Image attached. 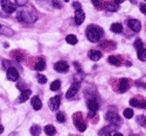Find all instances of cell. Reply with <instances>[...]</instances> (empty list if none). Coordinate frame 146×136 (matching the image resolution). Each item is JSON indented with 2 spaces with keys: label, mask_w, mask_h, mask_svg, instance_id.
<instances>
[{
  "label": "cell",
  "mask_w": 146,
  "mask_h": 136,
  "mask_svg": "<svg viewBox=\"0 0 146 136\" xmlns=\"http://www.w3.org/2000/svg\"><path fill=\"white\" fill-rule=\"evenodd\" d=\"M86 20V14H84V12L81 9H76L75 11V23L77 26H81V24L84 22Z\"/></svg>",
  "instance_id": "7c38bea8"
},
{
  "label": "cell",
  "mask_w": 146,
  "mask_h": 136,
  "mask_svg": "<svg viewBox=\"0 0 146 136\" xmlns=\"http://www.w3.org/2000/svg\"><path fill=\"white\" fill-rule=\"evenodd\" d=\"M60 87H61V81H60L58 79L54 80V81L50 84V90H52V91H58Z\"/></svg>",
  "instance_id": "484cf974"
},
{
  "label": "cell",
  "mask_w": 146,
  "mask_h": 136,
  "mask_svg": "<svg viewBox=\"0 0 146 136\" xmlns=\"http://www.w3.org/2000/svg\"><path fill=\"white\" fill-rule=\"evenodd\" d=\"M112 43H113L112 41H105V42H103L101 44V47L104 48V49H106V50H108V49H110V50H111V49H115L113 47H110V44H112Z\"/></svg>",
  "instance_id": "1f68e13d"
},
{
  "label": "cell",
  "mask_w": 146,
  "mask_h": 136,
  "mask_svg": "<svg viewBox=\"0 0 146 136\" xmlns=\"http://www.w3.org/2000/svg\"><path fill=\"white\" fill-rule=\"evenodd\" d=\"M124 116H125L126 119H131V118L133 116V110L130 109V108L125 109V110H124Z\"/></svg>",
  "instance_id": "836d02e7"
},
{
  "label": "cell",
  "mask_w": 146,
  "mask_h": 136,
  "mask_svg": "<svg viewBox=\"0 0 146 136\" xmlns=\"http://www.w3.org/2000/svg\"><path fill=\"white\" fill-rule=\"evenodd\" d=\"M119 92L120 93H125L129 89H130V81H129V79H126V78H121L120 80H119Z\"/></svg>",
  "instance_id": "5bb4252c"
},
{
  "label": "cell",
  "mask_w": 146,
  "mask_h": 136,
  "mask_svg": "<svg viewBox=\"0 0 146 136\" xmlns=\"http://www.w3.org/2000/svg\"><path fill=\"white\" fill-rule=\"evenodd\" d=\"M54 69L57 72H60V73H64V72H67L69 70V65H68L67 62H64V60H58V62H56V63H55Z\"/></svg>",
  "instance_id": "30bf717a"
},
{
  "label": "cell",
  "mask_w": 146,
  "mask_h": 136,
  "mask_svg": "<svg viewBox=\"0 0 146 136\" xmlns=\"http://www.w3.org/2000/svg\"><path fill=\"white\" fill-rule=\"evenodd\" d=\"M41 133V127L39 125H33L31 128V134L32 135H40Z\"/></svg>",
  "instance_id": "4316f807"
},
{
  "label": "cell",
  "mask_w": 146,
  "mask_h": 136,
  "mask_svg": "<svg viewBox=\"0 0 146 136\" xmlns=\"http://www.w3.org/2000/svg\"><path fill=\"white\" fill-rule=\"evenodd\" d=\"M8 47H9L8 43H4V48H8Z\"/></svg>",
  "instance_id": "f6af8a7d"
},
{
  "label": "cell",
  "mask_w": 146,
  "mask_h": 136,
  "mask_svg": "<svg viewBox=\"0 0 146 136\" xmlns=\"http://www.w3.org/2000/svg\"><path fill=\"white\" fill-rule=\"evenodd\" d=\"M0 35H5V36H9L11 37V36L14 35V30L4 26V24H0Z\"/></svg>",
  "instance_id": "9a60e30c"
},
{
  "label": "cell",
  "mask_w": 146,
  "mask_h": 136,
  "mask_svg": "<svg viewBox=\"0 0 146 136\" xmlns=\"http://www.w3.org/2000/svg\"><path fill=\"white\" fill-rule=\"evenodd\" d=\"M28 3V0H15V4L18 5V6H25L26 4Z\"/></svg>",
  "instance_id": "8d00e7d4"
},
{
  "label": "cell",
  "mask_w": 146,
  "mask_h": 136,
  "mask_svg": "<svg viewBox=\"0 0 146 136\" xmlns=\"http://www.w3.org/2000/svg\"><path fill=\"white\" fill-rule=\"evenodd\" d=\"M74 123H75L76 128H77L80 131H84V130L87 129V125L84 123L81 113H75V114H74Z\"/></svg>",
  "instance_id": "277c9868"
},
{
  "label": "cell",
  "mask_w": 146,
  "mask_h": 136,
  "mask_svg": "<svg viewBox=\"0 0 146 136\" xmlns=\"http://www.w3.org/2000/svg\"><path fill=\"white\" fill-rule=\"evenodd\" d=\"M145 1H146V0H145Z\"/></svg>",
  "instance_id": "7dc6e473"
},
{
  "label": "cell",
  "mask_w": 146,
  "mask_h": 136,
  "mask_svg": "<svg viewBox=\"0 0 146 136\" xmlns=\"http://www.w3.org/2000/svg\"><path fill=\"white\" fill-rule=\"evenodd\" d=\"M91 1H92L94 6H95L97 9H102L103 6H105V5L103 4V0H91Z\"/></svg>",
  "instance_id": "f1b7e54d"
},
{
  "label": "cell",
  "mask_w": 146,
  "mask_h": 136,
  "mask_svg": "<svg viewBox=\"0 0 146 136\" xmlns=\"http://www.w3.org/2000/svg\"><path fill=\"white\" fill-rule=\"evenodd\" d=\"M106 120L111 123L112 126L117 127V126H120L121 125V120H120V116L116 113V112H108L106 113Z\"/></svg>",
  "instance_id": "3957f363"
},
{
  "label": "cell",
  "mask_w": 146,
  "mask_h": 136,
  "mask_svg": "<svg viewBox=\"0 0 146 136\" xmlns=\"http://www.w3.org/2000/svg\"><path fill=\"white\" fill-rule=\"evenodd\" d=\"M74 8H75V11H76V9H81L82 6H81V4H78V3H74Z\"/></svg>",
  "instance_id": "ab89813d"
},
{
  "label": "cell",
  "mask_w": 146,
  "mask_h": 136,
  "mask_svg": "<svg viewBox=\"0 0 146 136\" xmlns=\"http://www.w3.org/2000/svg\"><path fill=\"white\" fill-rule=\"evenodd\" d=\"M11 54H12V56H13V58L15 59V62H18V63H20V62L23 60V54H21L20 51H18V50L15 51L14 50V51H12Z\"/></svg>",
  "instance_id": "d6986e66"
},
{
  "label": "cell",
  "mask_w": 146,
  "mask_h": 136,
  "mask_svg": "<svg viewBox=\"0 0 146 136\" xmlns=\"http://www.w3.org/2000/svg\"><path fill=\"white\" fill-rule=\"evenodd\" d=\"M80 87H81V80H75L74 84H72L70 87H69V90H68L66 97H67L68 99H71L72 97H75V94L78 92Z\"/></svg>",
  "instance_id": "5b68a950"
},
{
  "label": "cell",
  "mask_w": 146,
  "mask_h": 136,
  "mask_svg": "<svg viewBox=\"0 0 146 136\" xmlns=\"http://www.w3.org/2000/svg\"><path fill=\"white\" fill-rule=\"evenodd\" d=\"M32 106H33V108H34L35 110H40V109H41L42 102H41L40 98H39L38 95H35V97L32 98Z\"/></svg>",
  "instance_id": "e0dca14e"
},
{
  "label": "cell",
  "mask_w": 146,
  "mask_h": 136,
  "mask_svg": "<svg viewBox=\"0 0 146 136\" xmlns=\"http://www.w3.org/2000/svg\"><path fill=\"white\" fill-rule=\"evenodd\" d=\"M44 133L47 135H54V134H56V129L53 125H47L44 127Z\"/></svg>",
  "instance_id": "603a6c76"
},
{
  "label": "cell",
  "mask_w": 146,
  "mask_h": 136,
  "mask_svg": "<svg viewBox=\"0 0 146 136\" xmlns=\"http://www.w3.org/2000/svg\"><path fill=\"white\" fill-rule=\"evenodd\" d=\"M88 56H89V58L92 59V60H98V59L102 58V54H101V51H98V50H90V51L88 53Z\"/></svg>",
  "instance_id": "ac0fdd59"
},
{
  "label": "cell",
  "mask_w": 146,
  "mask_h": 136,
  "mask_svg": "<svg viewBox=\"0 0 146 136\" xmlns=\"http://www.w3.org/2000/svg\"><path fill=\"white\" fill-rule=\"evenodd\" d=\"M111 129H112V128H111ZM111 129L109 128V127H104L102 130H100V135H106V136L112 135L115 131H111Z\"/></svg>",
  "instance_id": "f546056e"
},
{
  "label": "cell",
  "mask_w": 146,
  "mask_h": 136,
  "mask_svg": "<svg viewBox=\"0 0 146 136\" xmlns=\"http://www.w3.org/2000/svg\"><path fill=\"white\" fill-rule=\"evenodd\" d=\"M135 47L138 49V50H139V49H141V48H143V41L139 40V39L136 40V41H135Z\"/></svg>",
  "instance_id": "d590c367"
},
{
  "label": "cell",
  "mask_w": 146,
  "mask_h": 136,
  "mask_svg": "<svg viewBox=\"0 0 146 136\" xmlns=\"http://www.w3.org/2000/svg\"><path fill=\"white\" fill-rule=\"evenodd\" d=\"M136 85L137 86H141V87L146 89V84H143V83H139V81H136Z\"/></svg>",
  "instance_id": "b9f144b4"
},
{
  "label": "cell",
  "mask_w": 146,
  "mask_h": 136,
  "mask_svg": "<svg viewBox=\"0 0 146 136\" xmlns=\"http://www.w3.org/2000/svg\"><path fill=\"white\" fill-rule=\"evenodd\" d=\"M137 122L139 123L140 126H143V127L146 128V116H144V115H138V116H137Z\"/></svg>",
  "instance_id": "4dcf8cb0"
},
{
  "label": "cell",
  "mask_w": 146,
  "mask_h": 136,
  "mask_svg": "<svg viewBox=\"0 0 146 136\" xmlns=\"http://www.w3.org/2000/svg\"><path fill=\"white\" fill-rule=\"evenodd\" d=\"M56 120H57L60 123H62V122L66 121V115H64L62 112H58L57 115H56Z\"/></svg>",
  "instance_id": "d6a6232c"
},
{
  "label": "cell",
  "mask_w": 146,
  "mask_h": 136,
  "mask_svg": "<svg viewBox=\"0 0 146 136\" xmlns=\"http://www.w3.org/2000/svg\"><path fill=\"white\" fill-rule=\"evenodd\" d=\"M31 94H32V91H31V90H28V89L22 90L21 93H20V95H19L18 99H17V102H18V104H22V102L27 101L28 98L31 97Z\"/></svg>",
  "instance_id": "8fae6325"
},
{
  "label": "cell",
  "mask_w": 146,
  "mask_h": 136,
  "mask_svg": "<svg viewBox=\"0 0 146 136\" xmlns=\"http://www.w3.org/2000/svg\"><path fill=\"white\" fill-rule=\"evenodd\" d=\"M35 70L36 71H43L46 69V63H44V60L43 59H39L38 60V63L35 64Z\"/></svg>",
  "instance_id": "7402d4cb"
},
{
  "label": "cell",
  "mask_w": 146,
  "mask_h": 136,
  "mask_svg": "<svg viewBox=\"0 0 146 136\" xmlns=\"http://www.w3.org/2000/svg\"><path fill=\"white\" fill-rule=\"evenodd\" d=\"M74 65L76 66V69H77V71L78 72H82V69L80 68V65H78V62H74Z\"/></svg>",
  "instance_id": "60d3db41"
},
{
  "label": "cell",
  "mask_w": 146,
  "mask_h": 136,
  "mask_svg": "<svg viewBox=\"0 0 146 136\" xmlns=\"http://www.w3.org/2000/svg\"><path fill=\"white\" fill-rule=\"evenodd\" d=\"M38 80H39L40 84H46L47 83V77L41 75V73H39V75H38Z\"/></svg>",
  "instance_id": "e575fe53"
},
{
  "label": "cell",
  "mask_w": 146,
  "mask_h": 136,
  "mask_svg": "<svg viewBox=\"0 0 146 136\" xmlns=\"http://www.w3.org/2000/svg\"><path fill=\"white\" fill-rule=\"evenodd\" d=\"M61 105V97L60 95H55L53 98L49 99V101H48V106L52 110H57L58 107Z\"/></svg>",
  "instance_id": "ba28073f"
},
{
  "label": "cell",
  "mask_w": 146,
  "mask_h": 136,
  "mask_svg": "<svg viewBox=\"0 0 146 136\" xmlns=\"http://www.w3.org/2000/svg\"><path fill=\"white\" fill-rule=\"evenodd\" d=\"M127 26H129V28H130L131 30L136 32V33L140 32V29H141V23H140V21H139V20H136V19H130V20H127Z\"/></svg>",
  "instance_id": "9c48e42d"
},
{
  "label": "cell",
  "mask_w": 146,
  "mask_h": 136,
  "mask_svg": "<svg viewBox=\"0 0 146 136\" xmlns=\"http://www.w3.org/2000/svg\"><path fill=\"white\" fill-rule=\"evenodd\" d=\"M1 7L6 12L7 14H12V13H14L17 7L13 3H11L9 0H1Z\"/></svg>",
  "instance_id": "52a82bcc"
},
{
  "label": "cell",
  "mask_w": 146,
  "mask_h": 136,
  "mask_svg": "<svg viewBox=\"0 0 146 136\" xmlns=\"http://www.w3.org/2000/svg\"><path fill=\"white\" fill-rule=\"evenodd\" d=\"M88 108L89 110H91V112H97V109H98V102H97L96 99L94 98H90L88 100Z\"/></svg>",
  "instance_id": "2e32d148"
},
{
  "label": "cell",
  "mask_w": 146,
  "mask_h": 136,
  "mask_svg": "<svg viewBox=\"0 0 146 136\" xmlns=\"http://www.w3.org/2000/svg\"><path fill=\"white\" fill-rule=\"evenodd\" d=\"M118 5L115 3V4H111V3H109V4H106L105 5V9L108 11V12H117L118 11Z\"/></svg>",
  "instance_id": "cb8c5ba5"
},
{
  "label": "cell",
  "mask_w": 146,
  "mask_h": 136,
  "mask_svg": "<svg viewBox=\"0 0 146 136\" xmlns=\"http://www.w3.org/2000/svg\"><path fill=\"white\" fill-rule=\"evenodd\" d=\"M4 131V127H3V125H0V134H1Z\"/></svg>",
  "instance_id": "ee69618b"
},
{
  "label": "cell",
  "mask_w": 146,
  "mask_h": 136,
  "mask_svg": "<svg viewBox=\"0 0 146 136\" xmlns=\"http://www.w3.org/2000/svg\"><path fill=\"white\" fill-rule=\"evenodd\" d=\"M64 1H70V0H64Z\"/></svg>",
  "instance_id": "bcb514c9"
},
{
  "label": "cell",
  "mask_w": 146,
  "mask_h": 136,
  "mask_svg": "<svg viewBox=\"0 0 146 136\" xmlns=\"http://www.w3.org/2000/svg\"><path fill=\"white\" fill-rule=\"evenodd\" d=\"M121 30H123V26H121L120 23L116 22V23H112L111 24V32L118 34V33H121Z\"/></svg>",
  "instance_id": "ffe728a7"
},
{
  "label": "cell",
  "mask_w": 146,
  "mask_h": 136,
  "mask_svg": "<svg viewBox=\"0 0 146 136\" xmlns=\"http://www.w3.org/2000/svg\"><path fill=\"white\" fill-rule=\"evenodd\" d=\"M19 69L14 68V66H11L7 69V79L11 81H17L19 79Z\"/></svg>",
  "instance_id": "8992f818"
},
{
  "label": "cell",
  "mask_w": 146,
  "mask_h": 136,
  "mask_svg": "<svg viewBox=\"0 0 146 136\" xmlns=\"http://www.w3.org/2000/svg\"><path fill=\"white\" fill-rule=\"evenodd\" d=\"M53 6H54L55 8H61V5H60V3H58V1H55V0L53 1Z\"/></svg>",
  "instance_id": "f35d334b"
},
{
  "label": "cell",
  "mask_w": 146,
  "mask_h": 136,
  "mask_svg": "<svg viewBox=\"0 0 146 136\" xmlns=\"http://www.w3.org/2000/svg\"><path fill=\"white\" fill-rule=\"evenodd\" d=\"M108 62L110 64L115 65V66H119L120 65V59L118 57H116V56H110V57L108 58Z\"/></svg>",
  "instance_id": "44dd1931"
},
{
  "label": "cell",
  "mask_w": 146,
  "mask_h": 136,
  "mask_svg": "<svg viewBox=\"0 0 146 136\" xmlns=\"http://www.w3.org/2000/svg\"><path fill=\"white\" fill-rule=\"evenodd\" d=\"M86 35H87V39L90 42H100V40L103 37V35H104V32L100 26L90 24V26H88V28L86 30Z\"/></svg>",
  "instance_id": "7a4b0ae2"
},
{
  "label": "cell",
  "mask_w": 146,
  "mask_h": 136,
  "mask_svg": "<svg viewBox=\"0 0 146 136\" xmlns=\"http://www.w3.org/2000/svg\"><path fill=\"white\" fill-rule=\"evenodd\" d=\"M66 41H67L69 44H71V45H75V44L77 43V37H76L75 35H67Z\"/></svg>",
  "instance_id": "d4e9b609"
},
{
  "label": "cell",
  "mask_w": 146,
  "mask_h": 136,
  "mask_svg": "<svg viewBox=\"0 0 146 136\" xmlns=\"http://www.w3.org/2000/svg\"><path fill=\"white\" fill-rule=\"evenodd\" d=\"M138 58L140 59V60H146V49H144V48H141V49H139L138 50Z\"/></svg>",
  "instance_id": "83f0119b"
},
{
  "label": "cell",
  "mask_w": 146,
  "mask_h": 136,
  "mask_svg": "<svg viewBox=\"0 0 146 136\" xmlns=\"http://www.w3.org/2000/svg\"><path fill=\"white\" fill-rule=\"evenodd\" d=\"M125 0H115V3L117 4V5H119V4H121V3H124Z\"/></svg>",
  "instance_id": "7bdbcfd3"
},
{
  "label": "cell",
  "mask_w": 146,
  "mask_h": 136,
  "mask_svg": "<svg viewBox=\"0 0 146 136\" xmlns=\"http://www.w3.org/2000/svg\"><path fill=\"white\" fill-rule=\"evenodd\" d=\"M130 105L133 107H139V108H146V100L139 98H132L130 100Z\"/></svg>",
  "instance_id": "4fadbf2b"
},
{
  "label": "cell",
  "mask_w": 146,
  "mask_h": 136,
  "mask_svg": "<svg viewBox=\"0 0 146 136\" xmlns=\"http://www.w3.org/2000/svg\"><path fill=\"white\" fill-rule=\"evenodd\" d=\"M18 20L22 23L32 24L38 20V14L32 7H25L18 13Z\"/></svg>",
  "instance_id": "6da1fadb"
},
{
  "label": "cell",
  "mask_w": 146,
  "mask_h": 136,
  "mask_svg": "<svg viewBox=\"0 0 146 136\" xmlns=\"http://www.w3.org/2000/svg\"><path fill=\"white\" fill-rule=\"evenodd\" d=\"M140 11H141V13H144L146 15V4H141L140 5Z\"/></svg>",
  "instance_id": "74e56055"
}]
</instances>
